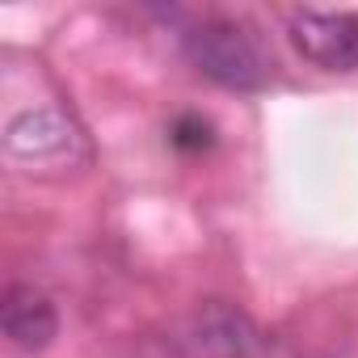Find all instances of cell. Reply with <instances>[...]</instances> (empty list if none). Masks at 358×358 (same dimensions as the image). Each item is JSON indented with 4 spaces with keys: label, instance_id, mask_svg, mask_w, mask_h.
Returning <instances> with one entry per match:
<instances>
[{
    "label": "cell",
    "instance_id": "1",
    "mask_svg": "<svg viewBox=\"0 0 358 358\" xmlns=\"http://www.w3.org/2000/svg\"><path fill=\"white\" fill-rule=\"evenodd\" d=\"M186 55L207 80L236 93H253L274 80V55L262 30L245 17H207L186 34Z\"/></svg>",
    "mask_w": 358,
    "mask_h": 358
},
{
    "label": "cell",
    "instance_id": "2",
    "mask_svg": "<svg viewBox=\"0 0 358 358\" xmlns=\"http://www.w3.org/2000/svg\"><path fill=\"white\" fill-rule=\"evenodd\" d=\"M5 156L26 173L47 169H80L89 164L85 131L59 110H26L5 131Z\"/></svg>",
    "mask_w": 358,
    "mask_h": 358
},
{
    "label": "cell",
    "instance_id": "3",
    "mask_svg": "<svg viewBox=\"0 0 358 358\" xmlns=\"http://www.w3.org/2000/svg\"><path fill=\"white\" fill-rule=\"evenodd\" d=\"M287 34H291L295 51L324 72L358 68V13L295 9V13H287Z\"/></svg>",
    "mask_w": 358,
    "mask_h": 358
},
{
    "label": "cell",
    "instance_id": "4",
    "mask_svg": "<svg viewBox=\"0 0 358 358\" xmlns=\"http://www.w3.org/2000/svg\"><path fill=\"white\" fill-rule=\"evenodd\" d=\"M0 329L5 337L17 345V350H47L55 329H59V316H55V303L38 291V287H9L5 299H0Z\"/></svg>",
    "mask_w": 358,
    "mask_h": 358
},
{
    "label": "cell",
    "instance_id": "5",
    "mask_svg": "<svg viewBox=\"0 0 358 358\" xmlns=\"http://www.w3.org/2000/svg\"><path fill=\"white\" fill-rule=\"evenodd\" d=\"M194 345L207 350V354H220V358H236L253 345V324L241 312L215 303L194 320Z\"/></svg>",
    "mask_w": 358,
    "mask_h": 358
},
{
    "label": "cell",
    "instance_id": "6",
    "mask_svg": "<svg viewBox=\"0 0 358 358\" xmlns=\"http://www.w3.org/2000/svg\"><path fill=\"white\" fill-rule=\"evenodd\" d=\"M169 139H173V148H182V152H207V148L215 143V131H211L207 118L186 114V118H177V122H173Z\"/></svg>",
    "mask_w": 358,
    "mask_h": 358
}]
</instances>
